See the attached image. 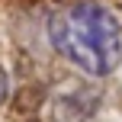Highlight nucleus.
Masks as SVG:
<instances>
[{
	"instance_id": "nucleus-1",
	"label": "nucleus",
	"mask_w": 122,
	"mask_h": 122,
	"mask_svg": "<svg viewBox=\"0 0 122 122\" xmlns=\"http://www.w3.org/2000/svg\"><path fill=\"white\" fill-rule=\"evenodd\" d=\"M51 45L90 77H109L122 61V26L97 0H77L51 16Z\"/></svg>"
},
{
	"instance_id": "nucleus-2",
	"label": "nucleus",
	"mask_w": 122,
	"mask_h": 122,
	"mask_svg": "<svg viewBox=\"0 0 122 122\" xmlns=\"http://www.w3.org/2000/svg\"><path fill=\"white\" fill-rule=\"evenodd\" d=\"M6 90H10V84H6V71L0 67V106H3V100H6Z\"/></svg>"
}]
</instances>
